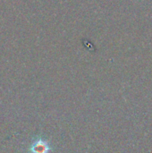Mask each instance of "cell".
<instances>
[{
	"mask_svg": "<svg viewBox=\"0 0 152 153\" xmlns=\"http://www.w3.org/2000/svg\"><path fill=\"white\" fill-rule=\"evenodd\" d=\"M47 150H48L47 146L42 142L38 143L36 145L32 147V152L34 153H47Z\"/></svg>",
	"mask_w": 152,
	"mask_h": 153,
	"instance_id": "6da1fadb",
	"label": "cell"
}]
</instances>
